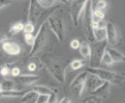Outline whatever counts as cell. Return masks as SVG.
I'll list each match as a JSON object with an SVG mask.
<instances>
[{
	"mask_svg": "<svg viewBox=\"0 0 125 103\" xmlns=\"http://www.w3.org/2000/svg\"><path fill=\"white\" fill-rule=\"evenodd\" d=\"M59 101H57V94L56 92H54L52 95L49 96V100H48V103H57Z\"/></svg>",
	"mask_w": 125,
	"mask_h": 103,
	"instance_id": "34",
	"label": "cell"
},
{
	"mask_svg": "<svg viewBox=\"0 0 125 103\" xmlns=\"http://www.w3.org/2000/svg\"><path fill=\"white\" fill-rule=\"evenodd\" d=\"M44 14V8H42L39 6L38 1H30V5H29V11H28V22L32 23L34 27L37 25V23L39 22L40 17Z\"/></svg>",
	"mask_w": 125,
	"mask_h": 103,
	"instance_id": "9",
	"label": "cell"
},
{
	"mask_svg": "<svg viewBox=\"0 0 125 103\" xmlns=\"http://www.w3.org/2000/svg\"><path fill=\"white\" fill-rule=\"evenodd\" d=\"M16 83L11 79H4L1 81V85H0V92H9V91H19L16 89Z\"/></svg>",
	"mask_w": 125,
	"mask_h": 103,
	"instance_id": "19",
	"label": "cell"
},
{
	"mask_svg": "<svg viewBox=\"0 0 125 103\" xmlns=\"http://www.w3.org/2000/svg\"><path fill=\"white\" fill-rule=\"evenodd\" d=\"M123 75H124V78H125V73H123ZM124 83H125V81H124Z\"/></svg>",
	"mask_w": 125,
	"mask_h": 103,
	"instance_id": "37",
	"label": "cell"
},
{
	"mask_svg": "<svg viewBox=\"0 0 125 103\" xmlns=\"http://www.w3.org/2000/svg\"><path fill=\"white\" fill-rule=\"evenodd\" d=\"M23 30H24V23L16 22V23H14L10 27V29H9V34H10V36H15V34H17L19 32H21V31H23Z\"/></svg>",
	"mask_w": 125,
	"mask_h": 103,
	"instance_id": "24",
	"label": "cell"
},
{
	"mask_svg": "<svg viewBox=\"0 0 125 103\" xmlns=\"http://www.w3.org/2000/svg\"><path fill=\"white\" fill-rule=\"evenodd\" d=\"M1 97H23L27 92L23 91H9V92H0Z\"/></svg>",
	"mask_w": 125,
	"mask_h": 103,
	"instance_id": "23",
	"label": "cell"
},
{
	"mask_svg": "<svg viewBox=\"0 0 125 103\" xmlns=\"http://www.w3.org/2000/svg\"><path fill=\"white\" fill-rule=\"evenodd\" d=\"M83 103H102V102H101V99L98 97V96L88 95L86 99H84Z\"/></svg>",
	"mask_w": 125,
	"mask_h": 103,
	"instance_id": "30",
	"label": "cell"
},
{
	"mask_svg": "<svg viewBox=\"0 0 125 103\" xmlns=\"http://www.w3.org/2000/svg\"><path fill=\"white\" fill-rule=\"evenodd\" d=\"M106 52H108V54L110 55V57L113 58L114 63H118V62H125V55L122 54L119 50L115 49L113 47H107Z\"/></svg>",
	"mask_w": 125,
	"mask_h": 103,
	"instance_id": "15",
	"label": "cell"
},
{
	"mask_svg": "<svg viewBox=\"0 0 125 103\" xmlns=\"http://www.w3.org/2000/svg\"><path fill=\"white\" fill-rule=\"evenodd\" d=\"M44 68L48 71L54 79H56L59 83H64L65 75H67V68H68V61L64 58L54 55L53 53L45 52L42 53V57Z\"/></svg>",
	"mask_w": 125,
	"mask_h": 103,
	"instance_id": "2",
	"label": "cell"
},
{
	"mask_svg": "<svg viewBox=\"0 0 125 103\" xmlns=\"http://www.w3.org/2000/svg\"><path fill=\"white\" fill-rule=\"evenodd\" d=\"M39 97V93H37L36 91H29L27 92V94L21 99V102L22 103H37Z\"/></svg>",
	"mask_w": 125,
	"mask_h": 103,
	"instance_id": "20",
	"label": "cell"
},
{
	"mask_svg": "<svg viewBox=\"0 0 125 103\" xmlns=\"http://www.w3.org/2000/svg\"><path fill=\"white\" fill-rule=\"evenodd\" d=\"M85 64H86V60H72L69 66L71 70H78V69L83 68Z\"/></svg>",
	"mask_w": 125,
	"mask_h": 103,
	"instance_id": "25",
	"label": "cell"
},
{
	"mask_svg": "<svg viewBox=\"0 0 125 103\" xmlns=\"http://www.w3.org/2000/svg\"><path fill=\"white\" fill-rule=\"evenodd\" d=\"M88 72L87 71H83L79 75H77L72 81L70 83L69 89H70V94H71L75 99H78L82 96L84 89H85V83H86V78Z\"/></svg>",
	"mask_w": 125,
	"mask_h": 103,
	"instance_id": "6",
	"label": "cell"
},
{
	"mask_svg": "<svg viewBox=\"0 0 125 103\" xmlns=\"http://www.w3.org/2000/svg\"><path fill=\"white\" fill-rule=\"evenodd\" d=\"M70 47H71L72 49H79L80 47V42L78 39H72L71 41H70Z\"/></svg>",
	"mask_w": 125,
	"mask_h": 103,
	"instance_id": "33",
	"label": "cell"
},
{
	"mask_svg": "<svg viewBox=\"0 0 125 103\" xmlns=\"http://www.w3.org/2000/svg\"><path fill=\"white\" fill-rule=\"evenodd\" d=\"M104 84V81L102 79H100L98 76L95 75H92V73H88L86 78V83H85V89L88 94H92L94 93L98 88H100L102 85Z\"/></svg>",
	"mask_w": 125,
	"mask_h": 103,
	"instance_id": "10",
	"label": "cell"
},
{
	"mask_svg": "<svg viewBox=\"0 0 125 103\" xmlns=\"http://www.w3.org/2000/svg\"><path fill=\"white\" fill-rule=\"evenodd\" d=\"M83 31H84V33H85V37H86L87 41L91 42V44H94L95 38H94V33H93V27H92V23L90 22V21L84 19V22H83Z\"/></svg>",
	"mask_w": 125,
	"mask_h": 103,
	"instance_id": "12",
	"label": "cell"
},
{
	"mask_svg": "<svg viewBox=\"0 0 125 103\" xmlns=\"http://www.w3.org/2000/svg\"><path fill=\"white\" fill-rule=\"evenodd\" d=\"M71 19L69 15L63 9L57 8L48 16L47 23H48L51 30L56 36L59 41L63 42L67 39L68 34L71 31Z\"/></svg>",
	"mask_w": 125,
	"mask_h": 103,
	"instance_id": "1",
	"label": "cell"
},
{
	"mask_svg": "<svg viewBox=\"0 0 125 103\" xmlns=\"http://www.w3.org/2000/svg\"><path fill=\"white\" fill-rule=\"evenodd\" d=\"M49 96H51V95H45V94H39V97H38V101H37V103H48Z\"/></svg>",
	"mask_w": 125,
	"mask_h": 103,
	"instance_id": "32",
	"label": "cell"
},
{
	"mask_svg": "<svg viewBox=\"0 0 125 103\" xmlns=\"http://www.w3.org/2000/svg\"><path fill=\"white\" fill-rule=\"evenodd\" d=\"M92 52L90 57V68H100L101 60L106 53L107 41H95L91 45Z\"/></svg>",
	"mask_w": 125,
	"mask_h": 103,
	"instance_id": "5",
	"label": "cell"
},
{
	"mask_svg": "<svg viewBox=\"0 0 125 103\" xmlns=\"http://www.w3.org/2000/svg\"><path fill=\"white\" fill-rule=\"evenodd\" d=\"M95 41H107V28L106 27H98L93 28Z\"/></svg>",
	"mask_w": 125,
	"mask_h": 103,
	"instance_id": "16",
	"label": "cell"
},
{
	"mask_svg": "<svg viewBox=\"0 0 125 103\" xmlns=\"http://www.w3.org/2000/svg\"><path fill=\"white\" fill-rule=\"evenodd\" d=\"M27 68L29 71H31V72H33V71H36V70H39V69L44 68V64H42V60H40V57H31L30 61H29V63H28Z\"/></svg>",
	"mask_w": 125,
	"mask_h": 103,
	"instance_id": "18",
	"label": "cell"
},
{
	"mask_svg": "<svg viewBox=\"0 0 125 103\" xmlns=\"http://www.w3.org/2000/svg\"><path fill=\"white\" fill-rule=\"evenodd\" d=\"M10 4V1H1V5H0V7L4 8L5 6H7V5Z\"/></svg>",
	"mask_w": 125,
	"mask_h": 103,
	"instance_id": "36",
	"label": "cell"
},
{
	"mask_svg": "<svg viewBox=\"0 0 125 103\" xmlns=\"http://www.w3.org/2000/svg\"><path fill=\"white\" fill-rule=\"evenodd\" d=\"M1 49L5 54H7L9 56H16L21 53V46L19 45V42L8 39V40L1 41Z\"/></svg>",
	"mask_w": 125,
	"mask_h": 103,
	"instance_id": "11",
	"label": "cell"
},
{
	"mask_svg": "<svg viewBox=\"0 0 125 103\" xmlns=\"http://www.w3.org/2000/svg\"><path fill=\"white\" fill-rule=\"evenodd\" d=\"M91 52H92V47H91V42H88L87 40L80 42V47H79V53L83 56L84 60H87L88 57H91Z\"/></svg>",
	"mask_w": 125,
	"mask_h": 103,
	"instance_id": "17",
	"label": "cell"
},
{
	"mask_svg": "<svg viewBox=\"0 0 125 103\" xmlns=\"http://www.w3.org/2000/svg\"><path fill=\"white\" fill-rule=\"evenodd\" d=\"M87 0H75L70 2V17L73 23V25H78V21H79L80 16L85 10Z\"/></svg>",
	"mask_w": 125,
	"mask_h": 103,
	"instance_id": "8",
	"label": "cell"
},
{
	"mask_svg": "<svg viewBox=\"0 0 125 103\" xmlns=\"http://www.w3.org/2000/svg\"><path fill=\"white\" fill-rule=\"evenodd\" d=\"M34 29H36V27H34L32 23L30 22H27L25 24H24V34H31L34 32Z\"/></svg>",
	"mask_w": 125,
	"mask_h": 103,
	"instance_id": "29",
	"label": "cell"
},
{
	"mask_svg": "<svg viewBox=\"0 0 125 103\" xmlns=\"http://www.w3.org/2000/svg\"><path fill=\"white\" fill-rule=\"evenodd\" d=\"M37 1H38L39 6H40L42 8H44V9L53 7L56 2H60V1H55V0H37Z\"/></svg>",
	"mask_w": 125,
	"mask_h": 103,
	"instance_id": "26",
	"label": "cell"
},
{
	"mask_svg": "<svg viewBox=\"0 0 125 103\" xmlns=\"http://www.w3.org/2000/svg\"><path fill=\"white\" fill-rule=\"evenodd\" d=\"M17 79L21 83V85L23 86H31V85H33L36 81H38L40 79V77L37 76V75H21L20 77H17Z\"/></svg>",
	"mask_w": 125,
	"mask_h": 103,
	"instance_id": "13",
	"label": "cell"
},
{
	"mask_svg": "<svg viewBox=\"0 0 125 103\" xmlns=\"http://www.w3.org/2000/svg\"><path fill=\"white\" fill-rule=\"evenodd\" d=\"M34 40H36V34L31 33V34H24V41L27 42V45L32 46L34 45Z\"/></svg>",
	"mask_w": 125,
	"mask_h": 103,
	"instance_id": "28",
	"label": "cell"
},
{
	"mask_svg": "<svg viewBox=\"0 0 125 103\" xmlns=\"http://www.w3.org/2000/svg\"><path fill=\"white\" fill-rule=\"evenodd\" d=\"M86 71L88 73L98 76L100 79H102L103 81H108L110 84L113 83L116 85H122L125 81L123 73L114 72V71H110V70H107L103 68H88Z\"/></svg>",
	"mask_w": 125,
	"mask_h": 103,
	"instance_id": "4",
	"label": "cell"
},
{
	"mask_svg": "<svg viewBox=\"0 0 125 103\" xmlns=\"http://www.w3.org/2000/svg\"><path fill=\"white\" fill-rule=\"evenodd\" d=\"M0 75L2 77H8L10 75V68L8 66V64H4L0 69Z\"/></svg>",
	"mask_w": 125,
	"mask_h": 103,
	"instance_id": "31",
	"label": "cell"
},
{
	"mask_svg": "<svg viewBox=\"0 0 125 103\" xmlns=\"http://www.w3.org/2000/svg\"><path fill=\"white\" fill-rule=\"evenodd\" d=\"M91 4L93 11L95 10L104 11V9L107 8V1H104V0H93V1H91Z\"/></svg>",
	"mask_w": 125,
	"mask_h": 103,
	"instance_id": "21",
	"label": "cell"
},
{
	"mask_svg": "<svg viewBox=\"0 0 125 103\" xmlns=\"http://www.w3.org/2000/svg\"><path fill=\"white\" fill-rule=\"evenodd\" d=\"M55 39H57L56 36L53 33V31L51 30L47 21L44 22L40 25L39 30H37L34 45L31 47V50L29 53V58L33 57L38 53H42L44 50L51 48L55 44Z\"/></svg>",
	"mask_w": 125,
	"mask_h": 103,
	"instance_id": "3",
	"label": "cell"
},
{
	"mask_svg": "<svg viewBox=\"0 0 125 103\" xmlns=\"http://www.w3.org/2000/svg\"><path fill=\"white\" fill-rule=\"evenodd\" d=\"M33 91H36L39 94H45V95H52L54 92H56L53 88L48 87V86H45V85H40V86H34Z\"/></svg>",
	"mask_w": 125,
	"mask_h": 103,
	"instance_id": "22",
	"label": "cell"
},
{
	"mask_svg": "<svg viewBox=\"0 0 125 103\" xmlns=\"http://www.w3.org/2000/svg\"><path fill=\"white\" fill-rule=\"evenodd\" d=\"M109 89H110V83L104 81V84H103L100 88H98L94 93H92L91 95L98 96L100 99H107V97L109 96Z\"/></svg>",
	"mask_w": 125,
	"mask_h": 103,
	"instance_id": "14",
	"label": "cell"
},
{
	"mask_svg": "<svg viewBox=\"0 0 125 103\" xmlns=\"http://www.w3.org/2000/svg\"><path fill=\"white\" fill-rule=\"evenodd\" d=\"M57 103H71V100H70L69 96H64L63 99H61Z\"/></svg>",
	"mask_w": 125,
	"mask_h": 103,
	"instance_id": "35",
	"label": "cell"
},
{
	"mask_svg": "<svg viewBox=\"0 0 125 103\" xmlns=\"http://www.w3.org/2000/svg\"><path fill=\"white\" fill-rule=\"evenodd\" d=\"M107 44L110 47H118L122 42L121 31L114 22H107Z\"/></svg>",
	"mask_w": 125,
	"mask_h": 103,
	"instance_id": "7",
	"label": "cell"
},
{
	"mask_svg": "<svg viewBox=\"0 0 125 103\" xmlns=\"http://www.w3.org/2000/svg\"><path fill=\"white\" fill-rule=\"evenodd\" d=\"M111 64H114V61H113V58L108 54V52H106L102 57V60H101V66L100 68H102V66H109Z\"/></svg>",
	"mask_w": 125,
	"mask_h": 103,
	"instance_id": "27",
	"label": "cell"
}]
</instances>
